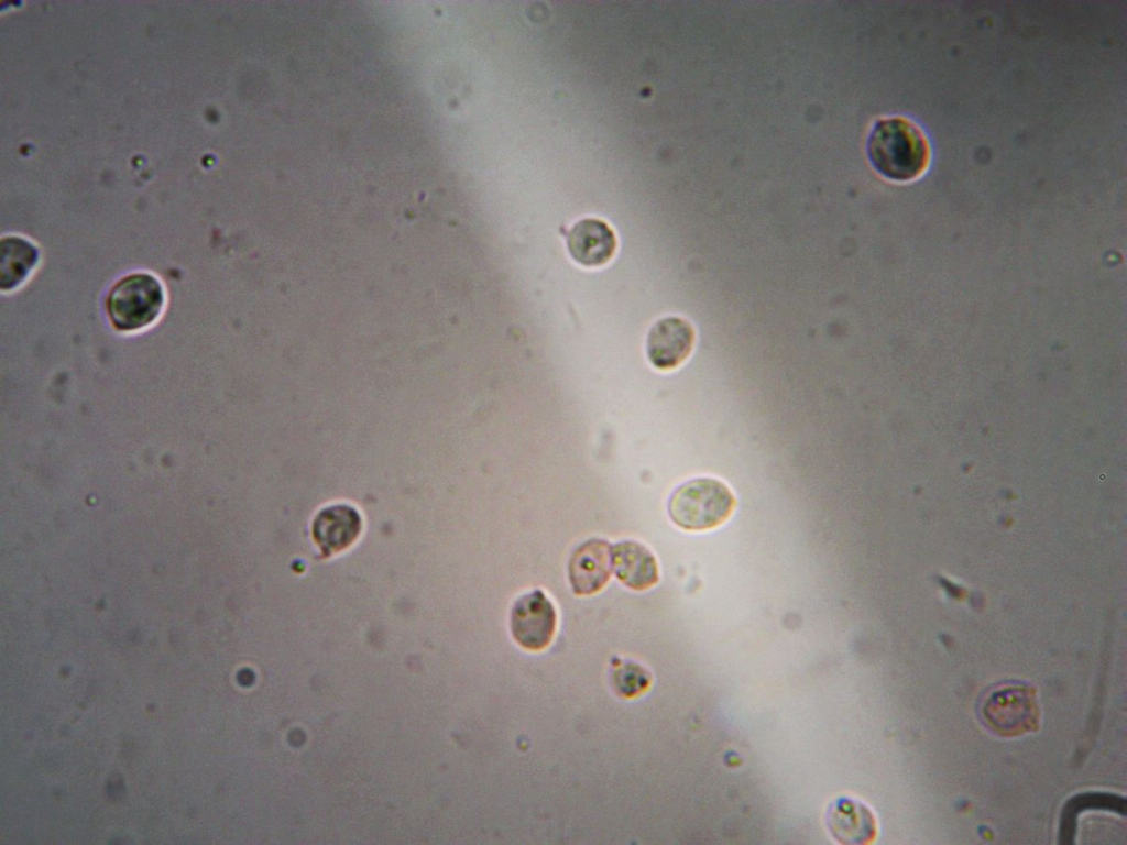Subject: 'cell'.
Here are the masks:
<instances>
[{
  "instance_id": "1",
  "label": "cell",
  "mask_w": 1127,
  "mask_h": 845,
  "mask_svg": "<svg viewBox=\"0 0 1127 845\" xmlns=\"http://www.w3.org/2000/svg\"><path fill=\"white\" fill-rule=\"evenodd\" d=\"M867 155L880 175L906 182L924 172L930 151L924 134L915 123L891 117L874 124L867 140Z\"/></svg>"
},
{
  "instance_id": "2",
  "label": "cell",
  "mask_w": 1127,
  "mask_h": 845,
  "mask_svg": "<svg viewBox=\"0 0 1127 845\" xmlns=\"http://www.w3.org/2000/svg\"><path fill=\"white\" fill-rule=\"evenodd\" d=\"M735 506L736 498L724 482L704 476L680 484L671 493L667 509L679 528L704 531L724 524Z\"/></svg>"
},
{
  "instance_id": "3",
  "label": "cell",
  "mask_w": 1127,
  "mask_h": 845,
  "mask_svg": "<svg viewBox=\"0 0 1127 845\" xmlns=\"http://www.w3.org/2000/svg\"><path fill=\"white\" fill-rule=\"evenodd\" d=\"M980 714L985 725L1000 736L1033 732L1040 721L1036 688L1021 681L996 687L984 696Z\"/></svg>"
},
{
  "instance_id": "4",
  "label": "cell",
  "mask_w": 1127,
  "mask_h": 845,
  "mask_svg": "<svg viewBox=\"0 0 1127 845\" xmlns=\"http://www.w3.org/2000/svg\"><path fill=\"white\" fill-rule=\"evenodd\" d=\"M164 305L161 283L147 273L120 279L109 292L106 310L111 325L120 331H135L151 325Z\"/></svg>"
},
{
  "instance_id": "5",
  "label": "cell",
  "mask_w": 1127,
  "mask_h": 845,
  "mask_svg": "<svg viewBox=\"0 0 1127 845\" xmlns=\"http://www.w3.org/2000/svg\"><path fill=\"white\" fill-rule=\"evenodd\" d=\"M556 625V608L540 589L521 595L512 606L511 633L526 650L545 649L554 638Z\"/></svg>"
},
{
  "instance_id": "6",
  "label": "cell",
  "mask_w": 1127,
  "mask_h": 845,
  "mask_svg": "<svg viewBox=\"0 0 1127 845\" xmlns=\"http://www.w3.org/2000/svg\"><path fill=\"white\" fill-rule=\"evenodd\" d=\"M696 341L692 325L678 316L657 320L646 338V355L650 364L660 371L678 367L690 355Z\"/></svg>"
},
{
  "instance_id": "7",
  "label": "cell",
  "mask_w": 1127,
  "mask_h": 845,
  "mask_svg": "<svg viewBox=\"0 0 1127 845\" xmlns=\"http://www.w3.org/2000/svg\"><path fill=\"white\" fill-rule=\"evenodd\" d=\"M612 545L605 539L591 538L578 545L570 555L568 578L576 595H591L610 580Z\"/></svg>"
},
{
  "instance_id": "8",
  "label": "cell",
  "mask_w": 1127,
  "mask_h": 845,
  "mask_svg": "<svg viewBox=\"0 0 1127 845\" xmlns=\"http://www.w3.org/2000/svg\"><path fill=\"white\" fill-rule=\"evenodd\" d=\"M566 244L575 262L584 267H599L612 260L617 241L605 221L584 218L569 229Z\"/></svg>"
},
{
  "instance_id": "9",
  "label": "cell",
  "mask_w": 1127,
  "mask_h": 845,
  "mask_svg": "<svg viewBox=\"0 0 1127 845\" xmlns=\"http://www.w3.org/2000/svg\"><path fill=\"white\" fill-rule=\"evenodd\" d=\"M361 518L351 506H329L318 513L313 523V538L326 557L348 548L359 536Z\"/></svg>"
},
{
  "instance_id": "10",
  "label": "cell",
  "mask_w": 1127,
  "mask_h": 845,
  "mask_svg": "<svg viewBox=\"0 0 1127 845\" xmlns=\"http://www.w3.org/2000/svg\"><path fill=\"white\" fill-rule=\"evenodd\" d=\"M612 570L625 586L644 591L659 580L655 556L642 544L633 540L612 545Z\"/></svg>"
},
{
  "instance_id": "11",
  "label": "cell",
  "mask_w": 1127,
  "mask_h": 845,
  "mask_svg": "<svg viewBox=\"0 0 1127 845\" xmlns=\"http://www.w3.org/2000/svg\"><path fill=\"white\" fill-rule=\"evenodd\" d=\"M829 828L839 842L869 843L876 835V823L868 808L849 799L838 801L830 810Z\"/></svg>"
},
{
  "instance_id": "12",
  "label": "cell",
  "mask_w": 1127,
  "mask_h": 845,
  "mask_svg": "<svg viewBox=\"0 0 1127 845\" xmlns=\"http://www.w3.org/2000/svg\"><path fill=\"white\" fill-rule=\"evenodd\" d=\"M36 255L34 246L22 239L2 240L1 288L19 285L36 262Z\"/></svg>"
}]
</instances>
